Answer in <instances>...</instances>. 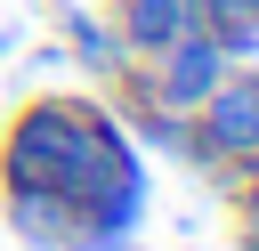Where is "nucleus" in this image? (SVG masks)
<instances>
[{"label": "nucleus", "mask_w": 259, "mask_h": 251, "mask_svg": "<svg viewBox=\"0 0 259 251\" xmlns=\"http://www.w3.org/2000/svg\"><path fill=\"white\" fill-rule=\"evenodd\" d=\"M16 40H24V32H16V24H0V57H8V49H16Z\"/></svg>", "instance_id": "nucleus-6"}, {"label": "nucleus", "mask_w": 259, "mask_h": 251, "mask_svg": "<svg viewBox=\"0 0 259 251\" xmlns=\"http://www.w3.org/2000/svg\"><path fill=\"white\" fill-rule=\"evenodd\" d=\"M57 24H65V65H89V73H113L121 65V40H113V24L105 16H89V8H57Z\"/></svg>", "instance_id": "nucleus-4"}, {"label": "nucleus", "mask_w": 259, "mask_h": 251, "mask_svg": "<svg viewBox=\"0 0 259 251\" xmlns=\"http://www.w3.org/2000/svg\"><path fill=\"white\" fill-rule=\"evenodd\" d=\"M235 202H243V243H251V251H259V186H243V194H235Z\"/></svg>", "instance_id": "nucleus-5"}, {"label": "nucleus", "mask_w": 259, "mask_h": 251, "mask_svg": "<svg viewBox=\"0 0 259 251\" xmlns=\"http://www.w3.org/2000/svg\"><path fill=\"white\" fill-rule=\"evenodd\" d=\"M138 170L121 121L89 97H24L8 113V138H0V194H65L81 211V251H89V202Z\"/></svg>", "instance_id": "nucleus-1"}, {"label": "nucleus", "mask_w": 259, "mask_h": 251, "mask_svg": "<svg viewBox=\"0 0 259 251\" xmlns=\"http://www.w3.org/2000/svg\"><path fill=\"white\" fill-rule=\"evenodd\" d=\"M105 24H113V40H121V57H162L186 24H202V8H194V0H113Z\"/></svg>", "instance_id": "nucleus-3"}, {"label": "nucleus", "mask_w": 259, "mask_h": 251, "mask_svg": "<svg viewBox=\"0 0 259 251\" xmlns=\"http://www.w3.org/2000/svg\"><path fill=\"white\" fill-rule=\"evenodd\" d=\"M259 146V65L243 57V65H227V81L186 113V154L178 162H194L202 178H219L227 194H235V162Z\"/></svg>", "instance_id": "nucleus-2"}]
</instances>
